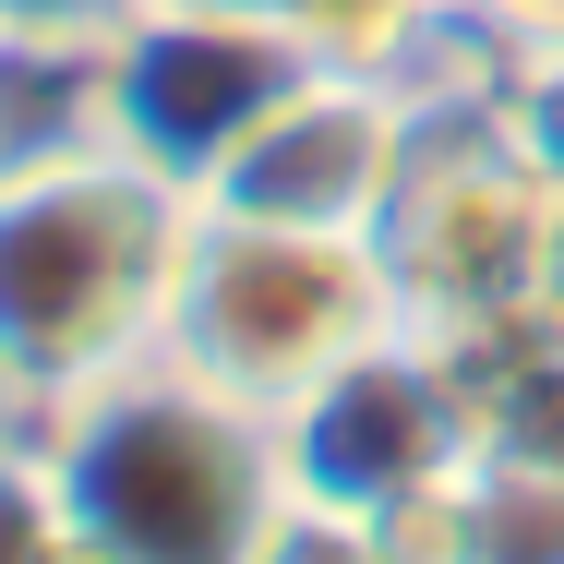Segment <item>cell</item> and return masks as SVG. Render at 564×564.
Returning <instances> with one entry per match:
<instances>
[{
	"mask_svg": "<svg viewBox=\"0 0 564 564\" xmlns=\"http://www.w3.org/2000/svg\"><path fill=\"white\" fill-rule=\"evenodd\" d=\"M193 217L205 205L97 120L0 169V372L24 384V409H61L169 337Z\"/></svg>",
	"mask_w": 564,
	"mask_h": 564,
	"instance_id": "cell-1",
	"label": "cell"
},
{
	"mask_svg": "<svg viewBox=\"0 0 564 564\" xmlns=\"http://www.w3.org/2000/svg\"><path fill=\"white\" fill-rule=\"evenodd\" d=\"M36 445L61 468L73 517L120 564H240L264 541V517L289 505V456L276 421L217 397L205 372H181L169 348L120 360L109 384L36 409Z\"/></svg>",
	"mask_w": 564,
	"mask_h": 564,
	"instance_id": "cell-2",
	"label": "cell"
},
{
	"mask_svg": "<svg viewBox=\"0 0 564 564\" xmlns=\"http://www.w3.org/2000/svg\"><path fill=\"white\" fill-rule=\"evenodd\" d=\"M397 276L360 228H264V217H193L181 289H169V360L217 397L289 421L325 372H348L372 337H397Z\"/></svg>",
	"mask_w": 564,
	"mask_h": 564,
	"instance_id": "cell-3",
	"label": "cell"
},
{
	"mask_svg": "<svg viewBox=\"0 0 564 564\" xmlns=\"http://www.w3.org/2000/svg\"><path fill=\"white\" fill-rule=\"evenodd\" d=\"M541 228H553V181L505 132V97L492 85L421 97V144L397 169V205L372 217L397 313L421 337H492V325L541 313Z\"/></svg>",
	"mask_w": 564,
	"mask_h": 564,
	"instance_id": "cell-4",
	"label": "cell"
},
{
	"mask_svg": "<svg viewBox=\"0 0 564 564\" xmlns=\"http://www.w3.org/2000/svg\"><path fill=\"white\" fill-rule=\"evenodd\" d=\"M276 456H289V492L313 505H348V517H384L397 492L445 480L480 456V397H468V360L421 325L372 337L348 372H325L289 421H276Z\"/></svg>",
	"mask_w": 564,
	"mask_h": 564,
	"instance_id": "cell-5",
	"label": "cell"
},
{
	"mask_svg": "<svg viewBox=\"0 0 564 564\" xmlns=\"http://www.w3.org/2000/svg\"><path fill=\"white\" fill-rule=\"evenodd\" d=\"M421 144V85L384 73H301L276 109L252 120L205 169V217H264V228H360L397 205V169Z\"/></svg>",
	"mask_w": 564,
	"mask_h": 564,
	"instance_id": "cell-6",
	"label": "cell"
},
{
	"mask_svg": "<svg viewBox=\"0 0 564 564\" xmlns=\"http://www.w3.org/2000/svg\"><path fill=\"white\" fill-rule=\"evenodd\" d=\"M240 564H384L372 541V517H348V505H313V492H289L276 517H264V541Z\"/></svg>",
	"mask_w": 564,
	"mask_h": 564,
	"instance_id": "cell-7",
	"label": "cell"
},
{
	"mask_svg": "<svg viewBox=\"0 0 564 564\" xmlns=\"http://www.w3.org/2000/svg\"><path fill=\"white\" fill-rule=\"evenodd\" d=\"M492 97H505V132L541 156V181L564 193V48H529V61H505V85H492Z\"/></svg>",
	"mask_w": 564,
	"mask_h": 564,
	"instance_id": "cell-8",
	"label": "cell"
},
{
	"mask_svg": "<svg viewBox=\"0 0 564 564\" xmlns=\"http://www.w3.org/2000/svg\"><path fill=\"white\" fill-rule=\"evenodd\" d=\"M505 61H529V48H564V0H456Z\"/></svg>",
	"mask_w": 564,
	"mask_h": 564,
	"instance_id": "cell-9",
	"label": "cell"
},
{
	"mask_svg": "<svg viewBox=\"0 0 564 564\" xmlns=\"http://www.w3.org/2000/svg\"><path fill=\"white\" fill-rule=\"evenodd\" d=\"M541 325H564V193H553V228H541Z\"/></svg>",
	"mask_w": 564,
	"mask_h": 564,
	"instance_id": "cell-10",
	"label": "cell"
},
{
	"mask_svg": "<svg viewBox=\"0 0 564 564\" xmlns=\"http://www.w3.org/2000/svg\"><path fill=\"white\" fill-rule=\"evenodd\" d=\"M24 433H36V409H24V384H12V372H0V456L24 445Z\"/></svg>",
	"mask_w": 564,
	"mask_h": 564,
	"instance_id": "cell-11",
	"label": "cell"
}]
</instances>
